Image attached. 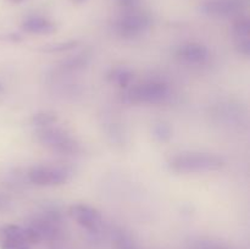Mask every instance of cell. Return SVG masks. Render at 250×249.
I'll list each match as a JSON object with an SVG mask.
<instances>
[{
	"label": "cell",
	"mask_w": 250,
	"mask_h": 249,
	"mask_svg": "<svg viewBox=\"0 0 250 249\" xmlns=\"http://www.w3.org/2000/svg\"><path fill=\"white\" fill-rule=\"evenodd\" d=\"M225 160L220 155L202 151H186L172 156L168 160V167L176 173H203L217 171L224 167Z\"/></svg>",
	"instance_id": "1"
},
{
	"label": "cell",
	"mask_w": 250,
	"mask_h": 249,
	"mask_svg": "<svg viewBox=\"0 0 250 249\" xmlns=\"http://www.w3.org/2000/svg\"><path fill=\"white\" fill-rule=\"evenodd\" d=\"M36 141L42 146L61 155H77L82 151L80 142L65 129L49 126L36 132Z\"/></svg>",
	"instance_id": "2"
},
{
	"label": "cell",
	"mask_w": 250,
	"mask_h": 249,
	"mask_svg": "<svg viewBox=\"0 0 250 249\" xmlns=\"http://www.w3.org/2000/svg\"><path fill=\"white\" fill-rule=\"evenodd\" d=\"M153 24V19L146 11L132 9L126 10L121 16L115 21V32L120 37L126 39L137 38L149 31Z\"/></svg>",
	"instance_id": "3"
},
{
	"label": "cell",
	"mask_w": 250,
	"mask_h": 249,
	"mask_svg": "<svg viewBox=\"0 0 250 249\" xmlns=\"http://www.w3.org/2000/svg\"><path fill=\"white\" fill-rule=\"evenodd\" d=\"M170 87L163 81H146L134 85L127 92L126 98L132 104L156 105L165 103L170 97Z\"/></svg>",
	"instance_id": "4"
},
{
	"label": "cell",
	"mask_w": 250,
	"mask_h": 249,
	"mask_svg": "<svg viewBox=\"0 0 250 249\" xmlns=\"http://www.w3.org/2000/svg\"><path fill=\"white\" fill-rule=\"evenodd\" d=\"M71 173L60 166L37 165L28 171V180L39 187H55L70 181Z\"/></svg>",
	"instance_id": "5"
},
{
	"label": "cell",
	"mask_w": 250,
	"mask_h": 249,
	"mask_svg": "<svg viewBox=\"0 0 250 249\" xmlns=\"http://www.w3.org/2000/svg\"><path fill=\"white\" fill-rule=\"evenodd\" d=\"M70 215L80 226L90 232H97L102 227L103 216L99 210L87 204H73Z\"/></svg>",
	"instance_id": "6"
},
{
	"label": "cell",
	"mask_w": 250,
	"mask_h": 249,
	"mask_svg": "<svg viewBox=\"0 0 250 249\" xmlns=\"http://www.w3.org/2000/svg\"><path fill=\"white\" fill-rule=\"evenodd\" d=\"M243 0H205L200 6L204 15L214 19L232 16L241 10Z\"/></svg>",
	"instance_id": "7"
},
{
	"label": "cell",
	"mask_w": 250,
	"mask_h": 249,
	"mask_svg": "<svg viewBox=\"0 0 250 249\" xmlns=\"http://www.w3.org/2000/svg\"><path fill=\"white\" fill-rule=\"evenodd\" d=\"M176 55L181 61L189 65H203L209 59V49L204 44L189 42L180 45L176 50Z\"/></svg>",
	"instance_id": "8"
},
{
	"label": "cell",
	"mask_w": 250,
	"mask_h": 249,
	"mask_svg": "<svg viewBox=\"0 0 250 249\" xmlns=\"http://www.w3.org/2000/svg\"><path fill=\"white\" fill-rule=\"evenodd\" d=\"M2 234L6 241L22 244H34L41 242L39 237L31 227H22L17 225H7L2 228Z\"/></svg>",
	"instance_id": "9"
},
{
	"label": "cell",
	"mask_w": 250,
	"mask_h": 249,
	"mask_svg": "<svg viewBox=\"0 0 250 249\" xmlns=\"http://www.w3.org/2000/svg\"><path fill=\"white\" fill-rule=\"evenodd\" d=\"M234 43L239 54L244 56L250 55V23L247 17H241L233 26Z\"/></svg>",
	"instance_id": "10"
},
{
	"label": "cell",
	"mask_w": 250,
	"mask_h": 249,
	"mask_svg": "<svg viewBox=\"0 0 250 249\" xmlns=\"http://www.w3.org/2000/svg\"><path fill=\"white\" fill-rule=\"evenodd\" d=\"M22 29L29 34L46 36V34H53L56 31V26L53 21L46 17L33 15V16H28L22 22Z\"/></svg>",
	"instance_id": "11"
},
{
	"label": "cell",
	"mask_w": 250,
	"mask_h": 249,
	"mask_svg": "<svg viewBox=\"0 0 250 249\" xmlns=\"http://www.w3.org/2000/svg\"><path fill=\"white\" fill-rule=\"evenodd\" d=\"M109 80L119 87L127 88L128 85H131L132 81L134 80V75L129 68L116 67L109 73Z\"/></svg>",
	"instance_id": "12"
},
{
	"label": "cell",
	"mask_w": 250,
	"mask_h": 249,
	"mask_svg": "<svg viewBox=\"0 0 250 249\" xmlns=\"http://www.w3.org/2000/svg\"><path fill=\"white\" fill-rule=\"evenodd\" d=\"M58 117H56V114L50 111H42L38 112V114L33 115L31 120L32 126L38 127L39 128H45V127L53 126L56 122Z\"/></svg>",
	"instance_id": "13"
},
{
	"label": "cell",
	"mask_w": 250,
	"mask_h": 249,
	"mask_svg": "<svg viewBox=\"0 0 250 249\" xmlns=\"http://www.w3.org/2000/svg\"><path fill=\"white\" fill-rule=\"evenodd\" d=\"M153 133L154 137L163 143L168 142L172 138V128L170 127V124H165V122H158V124H154Z\"/></svg>",
	"instance_id": "14"
},
{
	"label": "cell",
	"mask_w": 250,
	"mask_h": 249,
	"mask_svg": "<svg viewBox=\"0 0 250 249\" xmlns=\"http://www.w3.org/2000/svg\"><path fill=\"white\" fill-rule=\"evenodd\" d=\"M89 58L90 55H87L85 53L76 55L75 58L70 59V60L66 61V63H63V68H66V70H78V68H82L83 66L87 65Z\"/></svg>",
	"instance_id": "15"
},
{
	"label": "cell",
	"mask_w": 250,
	"mask_h": 249,
	"mask_svg": "<svg viewBox=\"0 0 250 249\" xmlns=\"http://www.w3.org/2000/svg\"><path fill=\"white\" fill-rule=\"evenodd\" d=\"M77 42H66V43H56L53 45H44V48H42V51H46V53H58V51H66L73 49L77 45Z\"/></svg>",
	"instance_id": "16"
},
{
	"label": "cell",
	"mask_w": 250,
	"mask_h": 249,
	"mask_svg": "<svg viewBox=\"0 0 250 249\" xmlns=\"http://www.w3.org/2000/svg\"><path fill=\"white\" fill-rule=\"evenodd\" d=\"M116 4L119 5L120 7L125 10H132V9H137V7L141 5L142 0H115Z\"/></svg>",
	"instance_id": "17"
},
{
	"label": "cell",
	"mask_w": 250,
	"mask_h": 249,
	"mask_svg": "<svg viewBox=\"0 0 250 249\" xmlns=\"http://www.w3.org/2000/svg\"><path fill=\"white\" fill-rule=\"evenodd\" d=\"M1 249H29L27 244L22 243H16V242L11 241H5L1 244Z\"/></svg>",
	"instance_id": "18"
},
{
	"label": "cell",
	"mask_w": 250,
	"mask_h": 249,
	"mask_svg": "<svg viewBox=\"0 0 250 249\" xmlns=\"http://www.w3.org/2000/svg\"><path fill=\"white\" fill-rule=\"evenodd\" d=\"M71 1L76 5H81V4H83V2L87 1V0H71Z\"/></svg>",
	"instance_id": "19"
},
{
	"label": "cell",
	"mask_w": 250,
	"mask_h": 249,
	"mask_svg": "<svg viewBox=\"0 0 250 249\" xmlns=\"http://www.w3.org/2000/svg\"><path fill=\"white\" fill-rule=\"evenodd\" d=\"M9 1L15 2V4H19V2H22V1H23V0H9Z\"/></svg>",
	"instance_id": "20"
},
{
	"label": "cell",
	"mask_w": 250,
	"mask_h": 249,
	"mask_svg": "<svg viewBox=\"0 0 250 249\" xmlns=\"http://www.w3.org/2000/svg\"><path fill=\"white\" fill-rule=\"evenodd\" d=\"M0 92H2V85L0 84Z\"/></svg>",
	"instance_id": "21"
}]
</instances>
